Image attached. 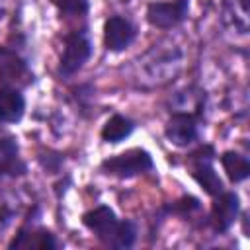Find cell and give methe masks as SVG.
Returning <instances> with one entry per match:
<instances>
[{"instance_id": "cell-1", "label": "cell", "mask_w": 250, "mask_h": 250, "mask_svg": "<svg viewBox=\"0 0 250 250\" xmlns=\"http://www.w3.org/2000/svg\"><path fill=\"white\" fill-rule=\"evenodd\" d=\"M102 168L107 172V174H113L117 178H133L137 174H143L146 170L152 168V158L146 150H141V148H131V150H125L113 158H107Z\"/></svg>"}, {"instance_id": "cell-2", "label": "cell", "mask_w": 250, "mask_h": 250, "mask_svg": "<svg viewBox=\"0 0 250 250\" xmlns=\"http://www.w3.org/2000/svg\"><path fill=\"white\" fill-rule=\"evenodd\" d=\"M31 72L27 64L10 49L0 47V80L6 88H25L31 82Z\"/></svg>"}, {"instance_id": "cell-3", "label": "cell", "mask_w": 250, "mask_h": 250, "mask_svg": "<svg viewBox=\"0 0 250 250\" xmlns=\"http://www.w3.org/2000/svg\"><path fill=\"white\" fill-rule=\"evenodd\" d=\"M90 57V41L82 33H72L66 37L64 53L61 59V70L64 74L76 72Z\"/></svg>"}, {"instance_id": "cell-4", "label": "cell", "mask_w": 250, "mask_h": 250, "mask_svg": "<svg viewBox=\"0 0 250 250\" xmlns=\"http://www.w3.org/2000/svg\"><path fill=\"white\" fill-rule=\"evenodd\" d=\"M117 219L109 207H96L84 215V225L105 244H111L113 234L117 230Z\"/></svg>"}, {"instance_id": "cell-5", "label": "cell", "mask_w": 250, "mask_h": 250, "mask_svg": "<svg viewBox=\"0 0 250 250\" xmlns=\"http://www.w3.org/2000/svg\"><path fill=\"white\" fill-rule=\"evenodd\" d=\"M186 16V2H156L148 6L146 18L156 27H172Z\"/></svg>"}, {"instance_id": "cell-6", "label": "cell", "mask_w": 250, "mask_h": 250, "mask_svg": "<svg viewBox=\"0 0 250 250\" xmlns=\"http://www.w3.org/2000/svg\"><path fill=\"white\" fill-rule=\"evenodd\" d=\"M133 27L127 20L119 18V16H113L105 21V27H104V41H105V47L111 49V51H121L125 49L131 41H133Z\"/></svg>"}, {"instance_id": "cell-7", "label": "cell", "mask_w": 250, "mask_h": 250, "mask_svg": "<svg viewBox=\"0 0 250 250\" xmlns=\"http://www.w3.org/2000/svg\"><path fill=\"white\" fill-rule=\"evenodd\" d=\"M195 135H197V127H195V119L191 115L176 113L168 121L166 137L170 139V143H174L178 146H186L195 139Z\"/></svg>"}, {"instance_id": "cell-8", "label": "cell", "mask_w": 250, "mask_h": 250, "mask_svg": "<svg viewBox=\"0 0 250 250\" xmlns=\"http://www.w3.org/2000/svg\"><path fill=\"white\" fill-rule=\"evenodd\" d=\"M236 213H238V197L234 193H223L221 191L213 203V209H211V219H213L215 229H219V230L229 229L234 223Z\"/></svg>"}, {"instance_id": "cell-9", "label": "cell", "mask_w": 250, "mask_h": 250, "mask_svg": "<svg viewBox=\"0 0 250 250\" xmlns=\"http://www.w3.org/2000/svg\"><path fill=\"white\" fill-rule=\"evenodd\" d=\"M25 109L23 96L14 88H0V121L2 123H16L21 119Z\"/></svg>"}, {"instance_id": "cell-10", "label": "cell", "mask_w": 250, "mask_h": 250, "mask_svg": "<svg viewBox=\"0 0 250 250\" xmlns=\"http://www.w3.org/2000/svg\"><path fill=\"white\" fill-rule=\"evenodd\" d=\"M23 164L18 158V146L14 141L4 139L0 141V174H21Z\"/></svg>"}, {"instance_id": "cell-11", "label": "cell", "mask_w": 250, "mask_h": 250, "mask_svg": "<svg viewBox=\"0 0 250 250\" xmlns=\"http://www.w3.org/2000/svg\"><path fill=\"white\" fill-rule=\"evenodd\" d=\"M133 131V123L129 119H125L123 115H113L107 119V123L102 129V137L107 143H119L125 137H129Z\"/></svg>"}, {"instance_id": "cell-12", "label": "cell", "mask_w": 250, "mask_h": 250, "mask_svg": "<svg viewBox=\"0 0 250 250\" xmlns=\"http://www.w3.org/2000/svg\"><path fill=\"white\" fill-rule=\"evenodd\" d=\"M223 168L227 172V176L232 180V182H242L244 178H248L250 174V164L244 156H240L238 152H225L223 158Z\"/></svg>"}, {"instance_id": "cell-13", "label": "cell", "mask_w": 250, "mask_h": 250, "mask_svg": "<svg viewBox=\"0 0 250 250\" xmlns=\"http://www.w3.org/2000/svg\"><path fill=\"white\" fill-rule=\"evenodd\" d=\"M193 178L199 182V186L209 193V195H219L223 191V182L215 174V170L207 162H199L193 168Z\"/></svg>"}, {"instance_id": "cell-14", "label": "cell", "mask_w": 250, "mask_h": 250, "mask_svg": "<svg viewBox=\"0 0 250 250\" xmlns=\"http://www.w3.org/2000/svg\"><path fill=\"white\" fill-rule=\"evenodd\" d=\"M55 246V240L49 232H31L25 234L21 232L14 242L12 248H39V250H49Z\"/></svg>"}, {"instance_id": "cell-15", "label": "cell", "mask_w": 250, "mask_h": 250, "mask_svg": "<svg viewBox=\"0 0 250 250\" xmlns=\"http://www.w3.org/2000/svg\"><path fill=\"white\" fill-rule=\"evenodd\" d=\"M135 240V227L127 221L123 223H117V230L113 234V240H111V246H117V248H127L131 246Z\"/></svg>"}, {"instance_id": "cell-16", "label": "cell", "mask_w": 250, "mask_h": 250, "mask_svg": "<svg viewBox=\"0 0 250 250\" xmlns=\"http://www.w3.org/2000/svg\"><path fill=\"white\" fill-rule=\"evenodd\" d=\"M61 6H62V10L72 12V14H84L86 8H88L86 0H62Z\"/></svg>"}]
</instances>
